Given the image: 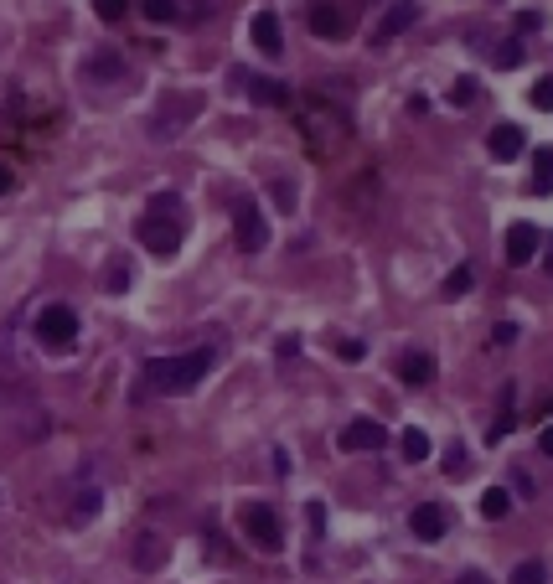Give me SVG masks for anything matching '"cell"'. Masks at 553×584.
Listing matches in <instances>:
<instances>
[{"label":"cell","mask_w":553,"mask_h":584,"mask_svg":"<svg viewBox=\"0 0 553 584\" xmlns=\"http://www.w3.org/2000/svg\"><path fill=\"white\" fill-rule=\"evenodd\" d=\"M11 187H16V176H11V171H6V166H0V197H6V192H11Z\"/></svg>","instance_id":"f35d334b"},{"label":"cell","mask_w":553,"mask_h":584,"mask_svg":"<svg viewBox=\"0 0 553 584\" xmlns=\"http://www.w3.org/2000/svg\"><path fill=\"white\" fill-rule=\"evenodd\" d=\"M243 533H249L264 553H280L285 548V528H280V512L269 502H249L243 507Z\"/></svg>","instance_id":"52a82bcc"},{"label":"cell","mask_w":553,"mask_h":584,"mask_svg":"<svg viewBox=\"0 0 553 584\" xmlns=\"http://www.w3.org/2000/svg\"><path fill=\"white\" fill-rule=\"evenodd\" d=\"M135 238L156 259H171L181 249V238H187V202H181L176 192H156L145 202V212L135 218Z\"/></svg>","instance_id":"6da1fadb"},{"label":"cell","mask_w":553,"mask_h":584,"mask_svg":"<svg viewBox=\"0 0 553 584\" xmlns=\"http://www.w3.org/2000/svg\"><path fill=\"white\" fill-rule=\"evenodd\" d=\"M166 564V543L156 538V533H145L140 543H135V569H145V574H156Z\"/></svg>","instance_id":"d6986e66"},{"label":"cell","mask_w":553,"mask_h":584,"mask_svg":"<svg viewBox=\"0 0 553 584\" xmlns=\"http://www.w3.org/2000/svg\"><path fill=\"white\" fill-rule=\"evenodd\" d=\"M125 78V52L119 47H94L83 57V83H119Z\"/></svg>","instance_id":"8fae6325"},{"label":"cell","mask_w":553,"mask_h":584,"mask_svg":"<svg viewBox=\"0 0 553 584\" xmlns=\"http://www.w3.org/2000/svg\"><path fill=\"white\" fill-rule=\"evenodd\" d=\"M543 249V233L533 228V223H512L507 228V264H533V254Z\"/></svg>","instance_id":"4fadbf2b"},{"label":"cell","mask_w":553,"mask_h":584,"mask_svg":"<svg viewBox=\"0 0 553 584\" xmlns=\"http://www.w3.org/2000/svg\"><path fill=\"white\" fill-rule=\"evenodd\" d=\"M414 21H419V0H393V6L378 16V26H373V37H367V42H373V47H388V42L404 37Z\"/></svg>","instance_id":"9c48e42d"},{"label":"cell","mask_w":553,"mask_h":584,"mask_svg":"<svg viewBox=\"0 0 553 584\" xmlns=\"http://www.w3.org/2000/svg\"><path fill=\"white\" fill-rule=\"evenodd\" d=\"M538 26H543V11H522L517 16V32H538Z\"/></svg>","instance_id":"d590c367"},{"label":"cell","mask_w":553,"mask_h":584,"mask_svg":"<svg viewBox=\"0 0 553 584\" xmlns=\"http://www.w3.org/2000/svg\"><path fill=\"white\" fill-rule=\"evenodd\" d=\"M207 373H212V347H197V352H176V357H145L140 383L150 393L181 398V393H192Z\"/></svg>","instance_id":"7a4b0ae2"},{"label":"cell","mask_w":553,"mask_h":584,"mask_svg":"<svg viewBox=\"0 0 553 584\" xmlns=\"http://www.w3.org/2000/svg\"><path fill=\"white\" fill-rule=\"evenodd\" d=\"M409 528H414V538H424V543H440L445 528H450V517H445L440 502H424V507L409 512Z\"/></svg>","instance_id":"5bb4252c"},{"label":"cell","mask_w":553,"mask_h":584,"mask_svg":"<svg viewBox=\"0 0 553 584\" xmlns=\"http://www.w3.org/2000/svg\"><path fill=\"white\" fill-rule=\"evenodd\" d=\"M455 584H486V574H481V569H466V574H460Z\"/></svg>","instance_id":"74e56055"},{"label":"cell","mask_w":553,"mask_h":584,"mask_svg":"<svg viewBox=\"0 0 553 584\" xmlns=\"http://www.w3.org/2000/svg\"><path fill=\"white\" fill-rule=\"evenodd\" d=\"M481 517H486V522L512 517V491H507V486H486V491H481Z\"/></svg>","instance_id":"ffe728a7"},{"label":"cell","mask_w":553,"mask_h":584,"mask_svg":"<svg viewBox=\"0 0 553 584\" xmlns=\"http://www.w3.org/2000/svg\"><path fill=\"white\" fill-rule=\"evenodd\" d=\"M466 290H471V269L460 264V269L450 274V280H445V300H460V295H466Z\"/></svg>","instance_id":"83f0119b"},{"label":"cell","mask_w":553,"mask_h":584,"mask_svg":"<svg viewBox=\"0 0 553 584\" xmlns=\"http://www.w3.org/2000/svg\"><path fill=\"white\" fill-rule=\"evenodd\" d=\"M99 502H104V497H99V491H83V497L73 502V522H88V517H94V512H99Z\"/></svg>","instance_id":"f546056e"},{"label":"cell","mask_w":553,"mask_h":584,"mask_svg":"<svg viewBox=\"0 0 553 584\" xmlns=\"http://www.w3.org/2000/svg\"><path fill=\"white\" fill-rule=\"evenodd\" d=\"M450 104H455V109H471V104H476V78H455Z\"/></svg>","instance_id":"484cf974"},{"label":"cell","mask_w":553,"mask_h":584,"mask_svg":"<svg viewBox=\"0 0 553 584\" xmlns=\"http://www.w3.org/2000/svg\"><path fill=\"white\" fill-rule=\"evenodd\" d=\"M336 352H342V362H362V357H367V347H362V342H352V336H347V342L336 347Z\"/></svg>","instance_id":"e575fe53"},{"label":"cell","mask_w":553,"mask_h":584,"mask_svg":"<svg viewBox=\"0 0 553 584\" xmlns=\"http://www.w3.org/2000/svg\"><path fill=\"white\" fill-rule=\"evenodd\" d=\"M528 104H533V109H543V114L553 109V78H538V83H533V94H528Z\"/></svg>","instance_id":"f1b7e54d"},{"label":"cell","mask_w":553,"mask_h":584,"mask_svg":"<svg viewBox=\"0 0 553 584\" xmlns=\"http://www.w3.org/2000/svg\"><path fill=\"white\" fill-rule=\"evenodd\" d=\"M130 285V264H125V254H114V264L104 269V290H125Z\"/></svg>","instance_id":"d4e9b609"},{"label":"cell","mask_w":553,"mask_h":584,"mask_svg":"<svg viewBox=\"0 0 553 584\" xmlns=\"http://www.w3.org/2000/svg\"><path fill=\"white\" fill-rule=\"evenodd\" d=\"M181 16H192V21H207V16H218V0H187V11Z\"/></svg>","instance_id":"1f68e13d"},{"label":"cell","mask_w":553,"mask_h":584,"mask_svg":"<svg viewBox=\"0 0 553 584\" xmlns=\"http://www.w3.org/2000/svg\"><path fill=\"white\" fill-rule=\"evenodd\" d=\"M305 21H311L316 37L342 42V37H352L357 11H352V0H311V6H305Z\"/></svg>","instance_id":"277c9868"},{"label":"cell","mask_w":553,"mask_h":584,"mask_svg":"<svg viewBox=\"0 0 553 584\" xmlns=\"http://www.w3.org/2000/svg\"><path fill=\"white\" fill-rule=\"evenodd\" d=\"M543 269H548V274H553V238H548V259H543Z\"/></svg>","instance_id":"ab89813d"},{"label":"cell","mask_w":553,"mask_h":584,"mask_svg":"<svg viewBox=\"0 0 553 584\" xmlns=\"http://www.w3.org/2000/svg\"><path fill=\"white\" fill-rule=\"evenodd\" d=\"M233 243L243 254H264L269 249V218H264V207L254 197H243L233 207Z\"/></svg>","instance_id":"8992f818"},{"label":"cell","mask_w":553,"mask_h":584,"mask_svg":"<svg viewBox=\"0 0 553 584\" xmlns=\"http://www.w3.org/2000/svg\"><path fill=\"white\" fill-rule=\"evenodd\" d=\"M471 466H466V450H450L445 455V476H466Z\"/></svg>","instance_id":"d6a6232c"},{"label":"cell","mask_w":553,"mask_h":584,"mask_svg":"<svg viewBox=\"0 0 553 584\" xmlns=\"http://www.w3.org/2000/svg\"><path fill=\"white\" fill-rule=\"evenodd\" d=\"M507 584H548V564H543V559H522V564L512 569Z\"/></svg>","instance_id":"603a6c76"},{"label":"cell","mask_w":553,"mask_h":584,"mask_svg":"<svg viewBox=\"0 0 553 584\" xmlns=\"http://www.w3.org/2000/svg\"><path fill=\"white\" fill-rule=\"evenodd\" d=\"M140 11H145V21L171 26V21H181V0H140Z\"/></svg>","instance_id":"7402d4cb"},{"label":"cell","mask_w":553,"mask_h":584,"mask_svg":"<svg viewBox=\"0 0 553 584\" xmlns=\"http://www.w3.org/2000/svg\"><path fill=\"white\" fill-rule=\"evenodd\" d=\"M228 83H233V88H243V94H249L254 104H264V109H285V104L295 99L285 83H274V78H259L254 68H233V73H228Z\"/></svg>","instance_id":"ba28073f"},{"label":"cell","mask_w":553,"mask_h":584,"mask_svg":"<svg viewBox=\"0 0 553 584\" xmlns=\"http://www.w3.org/2000/svg\"><path fill=\"white\" fill-rule=\"evenodd\" d=\"M388 445V429L373 419V414H357L347 429H342V450L347 455H362V450H383Z\"/></svg>","instance_id":"30bf717a"},{"label":"cell","mask_w":553,"mask_h":584,"mask_svg":"<svg viewBox=\"0 0 553 584\" xmlns=\"http://www.w3.org/2000/svg\"><path fill=\"white\" fill-rule=\"evenodd\" d=\"M398 378H404L409 388H429L435 383V357L429 352H404L398 357Z\"/></svg>","instance_id":"2e32d148"},{"label":"cell","mask_w":553,"mask_h":584,"mask_svg":"<svg viewBox=\"0 0 553 584\" xmlns=\"http://www.w3.org/2000/svg\"><path fill=\"white\" fill-rule=\"evenodd\" d=\"M528 187L538 197H553V145H538L533 150V171H528Z\"/></svg>","instance_id":"ac0fdd59"},{"label":"cell","mask_w":553,"mask_h":584,"mask_svg":"<svg viewBox=\"0 0 553 584\" xmlns=\"http://www.w3.org/2000/svg\"><path fill=\"white\" fill-rule=\"evenodd\" d=\"M517 336H522V331H517V321H502V326H491V347H512Z\"/></svg>","instance_id":"4dcf8cb0"},{"label":"cell","mask_w":553,"mask_h":584,"mask_svg":"<svg viewBox=\"0 0 553 584\" xmlns=\"http://www.w3.org/2000/svg\"><path fill=\"white\" fill-rule=\"evenodd\" d=\"M249 37H254V47H259L264 57H285V26H280V16H274V11H259V16H254Z\"/></svg>","instance_id":"7c38bea8"},{"label":"cell","mask_w":553,"mask_h":584,"mask_svg":"<svg viewBox=\"0 0 553 584\" xmlns=\"http://www.w3.org/2000/svg\"><path fill=\"white\" fill-rule=\"evenodd\" d=\"M486 57H491V68H522V42L517 37H502V42L486 47Z\"/></svg>","instance_id":"44dd1931"},{"label":"cell","mask_w":553,"mask_h":584,"mask_svg":"<svg viewBox=\"0 0 553 584\" xmlns=\"http://www.w3.org/2000/svg\"><path fill=\"white\" fill-rule=\"evenodd\" d=\"M202 114V94H192V88H171V94H161V104L150 109V140H161V145H171V140H181L192 130V119Z\"/></svg>","instance_id":"3957f363"},{"label":"cell","mask_w":553,"mask_h":584,"mask_svg":"<svg viewBox=\"0 0 553 584\" xmlns=\"http://www.w3.org/2000/svg\"><path fill=\"white\" fill-rule=\"evenodd\" d=\"M342 130H347V119H342V114H326L321 99L305 109V135H311L316 145H326V135H342Z\"/></svg>","instance_id":"9a60e30c"},{"label":"cell","mask_w":553,"mask_h":584,"mask_svg":"<svg viewBox=\"0 0 553 584\" xmlns=\"http://www.w3.org/2000/svg\"><path fill=\"white\" fill-rule=\"evenodd\" d=\"M486 150H491V161H502V166L517 161L522 156V130L517 125H497V130L486 135Z\"/></svg>","instance_id":"e0dca14e"},{"label":"cell","mask_w":553,"mask_h":584,"mask_svg":"<svg viewBox=\"0 0 553 584\" xmlns=\"http://www.w3.org/2000/svg\"><path fill=\"white\" fill-rule=\"evenodd\" d=\"M274 202H280L285 212L295 207V187H290V181H274Z\"/></svg>","instance_id":"836d02e7"},{"label":"cell","mask_w":553,"mask_h":584,"mask_svg":"<svg viewBox=\"0 0 553 584\" xmlns=\"http://www.w3.org/2000/svg\"><path fill=\"white\" fill-rule=\"evenodd\" d=\"M37 342L52 347V352H68V347L78 342V311H73V305H63V300L42 305V316H37Z\"/></svg>","instance_id":"5b68a950"},{"label":"cell","mask_w":553,"mask_h":584,"mask_svg":"<svg viewBox=\"0 0 553 584\" xmlns=\"http://www.w3.org/2000/svg\"><path fill=\"white\" fill-rule=\"evenodd\" d=\"M94 11H99V21H125L130 0H94Z\"/></svg>","instance_id":"4316f807"},{"label":"cell","mask_w":553,"mask_h":584,"mask_svg":"<svg viewBox=\"0 0 553 584\" xmlns=\"http://www.w3.org/2000/svg\"><path fill=\"white\" fill-rule=\"evenodd\" d=\"M538 450L553 460V424H543V435H538Z\"/></svg>","instance_id":"8d00e7d4"},{"label":"cell","mask_w":553,"mask_h":584,"mask_svg":"<svg viewBox=\"0 0 553 584\" xmlns=\"http://www.w3.org/2000/svg\"><path fill=\"white\" fill-rule=\"evenodd\" d=\"M398 450H404V460H429V435H424V429H404Z\"/></svg>","instance_id":"cb8c5ba5"}]
</instances>
